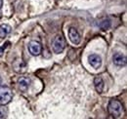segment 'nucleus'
<instances>
[{"label":"nucleus","instance_id":"nucleus-12","mask_svg":"<svg viewBox=\"0 0 127 119\" xmlns=\"http://www.w3.org/2000/svg\"><path fill=\"white\" fill-rule=\"evenodd\" d=\"M8 114V109L5 106H0V118H5Z\"/></svg>","mask_w":127,"mask_h":119},{"label":"nucleus","instance_id":"nucleus-6","mask_svg":"<svg viewBox=\"0 0 127 119\" xmlns=\"http://www.w3.org/2000/svg\"><path fill=\"white\" fill-rule=\"evenodd\" d=\"M31 82H32V80L28 76H23V77L19 78V80H18L19 89L22 92H27L30 88V86H31Z\"/></svg>","mask_w":127,"mask_h":119},{"label":"nucleus","instance_id":"nucleus-5","mask_svg":"<svg viewBox=\"0 0 127 119\" xmlns=\"http://www.w3.org/2000/svg\"><path fill=\"white\" fill-rule=\"evenodd\" d=\"M68 38L71 41V43L74 45H78L81 41V37H80L79 32L75 28H69L68 30Z\"/></svg>","mask_w":127,"mask_h":119},{"label":"nucleus","instance_id":"nucleus-2","mask_svg":"<svg viewBox=\"0 0 127 119\" xmlns=\"http://www.w3.org/2000/svg\"><path fill=\"white\" fill-rule=\"evenodd\" d=\"M13 98L12 91L9 87L6 86H0V104L5 105L8 104Z\"/></svg>","mask_w":127,"mask_h":119},{"label":"nucleus","instance_id":"nucleus-14","mask_svg":"<svg viewBox=\"0 0 127 119\" xmlns=\"http://www.w3.org/2000/svg\"><path fill=\"white\" fill-rule=\"evenodd\" d=\"M2 4H3V0H0V9L2 8Z\"/></svg>","mask_w":127,"mask_h":119},{"label":"nucleus","instance_id":"nucleus-4","mask_svg":"<svg viewBox=\"0 0 127 119\" xmlns=\"http://www.w3.org/2000/svg\"><path fill=\"white\" fill-rule=\"evenodd\" d=\"M29 51L32 56H39L42 52V46L38 41H31L29 43Z\"/></svg>","mask_w":127,"mask_h":119},{"label":"nucleus","instance_id":"nucleus-1","mask_svg":"<svg viewBox=\"0 0 127 119\" xmlns=\"http://www.w3.org/2000/svg\"><path fill=\"white\" fill-rule=\"evenodd\" d=\"M108 110H109V113L114 118H120L124 113L123 105L117 100L110 101L109 105H108Z\"/></svg>","mask_w":127,"mask_h":119},{"label":"nucleus","instance_id":"nucleus-13","mask_svg":"<svg viewBox=\"0 0 127 119\" xmlns=\"http://www.w3.org/2000/svg\"><path fill=\"white\" fill-rule=\"evenodd\" d=\"M9 45H10V42H9V41H7L6 43H4V44H3L2 46H1V47H0V57H2V56H3L4 50H5V49H6V48H7Z\"/></svg>","mask_w":127,"mask_h":119},{"label":"nucleus","instance_id":"nucleus-11","mask_svg":"<svg viewBox=\"0 0 127 119\" xmlns=\"http://www.w3.org/2000/svg\"><path fill=\"white\" fill-rule=\"evenodd\" d=\"M100 28H101V30H109V29L111 28V21H110L109 19L102 21V22L100 23Z\"/></svg>","mask_w":127,"mask_h":119},{"label":"nucleus","instance_id":"nucleus-8","mask_svg":"<svg viewBox=\"0 0 127 119\" xmlns=\"http://www.w3.org/2000/svg\"><path fill=\"white\" fill-rule=\"evenodd\" d=\"M112 60L117 66H124L126 64V57L121 53H115L112 57Z\"/></svg>","mask_w":127,"mask_h":119},{"label":"nucleus","instance_id":"nucleus-3","mask_svg":"<svg viewBox=\"0 0 127 119\" xmlns=\"http://www.w3.org/2000/svg\"><path fill=\"white\" fill-rule=\"evenodd\" d=\"M52 48L54 53L56 54H61L65 48V40L63 37V35H57L52 42Z\"/></svg>","mask_w":127,"mask_h":119},{"label":"nucleus","instance_id":"nucleus-15","mask_svg":"<svg viewBox=\"0 0 127 119\" xmlns=\"http://www.w3.org/2000/svg\"><path fill=\"white\" fill-rule=\"evenodd\" d=\"M0 18H1V13H0Z\"/></svg>","mask_w":127,"mask_h":119},{"label":"nucleus","instance_id":"nucleus-9","mask_svg":"<svg viewBox=\"0 0 127 119\" xmlns=\"http://www.w3.org/2000/svg\"><path fill=\"white\" fill-rule=\"evenodd\" d=\"M94 86H95L96 91L99 94L103 93L104 87H105V83H104V80H103V78L101 76H96L94 78Z\"/></svg>","mask_w":127,"mask_h":119},{"label":"nucleus","instance_id":"nucleus-10","mask_svg":"<svg viewBox=\"0 0 127 119\" xmlns=\"http://www.w3.org/2000/svg\"><path fill=\"white\" fill-rule=\"evenodd\" d=\"M11 27L9 25H1L0 26V38H5L10 32H11Z\"/></svg>","mask_w":127,"mask_h":119},{"label":"nucleus","instance_id":"nucleus-7","mask_svg":"<svg viewBox=\"0 0 127 119\" xmlns=\"http://www.w3.org/2000/svg\"><path fill=\"white\" fill-rule=\"evenodd\" d=\"M88 60H89V63L91 64V66L93 68H95V69H99L102 66V59L97 54H91V55H89Z\"/></svg>","mask_w":127,"mask_h":119}]
</instances>
